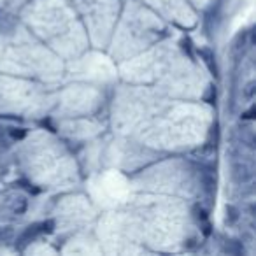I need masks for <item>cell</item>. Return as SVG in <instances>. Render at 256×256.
I'll return each instance as SVG.
<instances>
[{
	"label": "cell",
	"instance_id": "7a4b0ae2",
	"mask_svg": "<svg viewBox=\"0 0 256 256\" xmlns=\"http://www.w3.org/2000/svg\"><path fill=\"white\" fill-rule=\"evenodd\" d=\"M9 136H11L12 139H23V137H25V130H23V128H11V130H9Z\"/></svg>",
	"mask_w": 256,
	"mask_h": 256
},
{
	"label": "cell",
	"instance_id": "6da1fadb",
	"mask_svg": "<svg viewBox=\"0 0 256 256\" xmlns=\"http://www.w3.org/2000/svg\"><path fill=\"white\" fill-rule=\"evenodd\" d=\"M8 207L12 210L14 214H23L26 209V200L22 195H14L8 200Z\"/></svg>",
	"mask_w": 256,
	"mask_h": 256
}]
</instances>
